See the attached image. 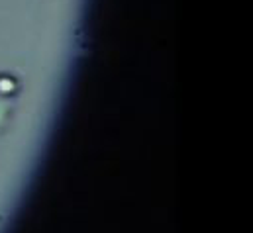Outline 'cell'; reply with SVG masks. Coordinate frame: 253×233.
Masks as SVG:
<instances>
[{
	"mask_svg": "<svg viewBox=\"0 0 253 233\" xmlns=\"http://www.w3.org/2000/svg\"><path fill=\"white\" fill-rule=\"evenodd\" d=\"M12 110H14V98L12 96H6V94H0V131L8 123Z\"/></svg>",
	"mask_w": 253,
	"mask_h": 233,
	"instance_id": "obj_1",
	"label": "cell"
},
{
	"mask_svg": "<svg viewBox=\"0 0 253 233\" xmlns=\"http://www.w3.org/2000/svg\"><path fill=\"white\" fill-rule=\"evenodd\" d=\"M14 90H16V80L8 75H2L0 77V94H6V96H14Z\"/></svg>",
	"mask_w": 253,
	"mask_h": 233,
	"instance_id": "obj_2",
	"label": "cell"
}]
</instances>
